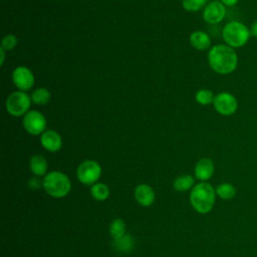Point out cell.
Segmentation results:
<instances>
[{"label":"cell","instance_id":"1","mask_svg":"<svg viewBox=\"0 0 257 257\" xmlns=\"http://www.w3.org/2000/svg\"><path fill=\"white\" fill-rule=\"evenodd\" d=\"M208 62L212 70L219 74H230L237 68L238 55L227 44H217L208 53Z\"/></svg>","mask_w":257,"mask_h":257},{"label":"cell","instance_id":"2","mask_svg":"<svg viewBox=\"0 0 257 257\" xmlns=\"http://www.w3.org/2000/svg\"><path fill=\"white\" fill-rule=\"evenodd\" d=\"M216 191L209 183H200L193 187L190 202L193 208L201 214L209 213L215 204Z\"/></svg>","mask_w":257,"mask_h":257},{"label":"cell","instance_id":"3","mask_svg":"<svg viewBox=\"0 0 257 257\" xmlns=\"http://www.w3.org/2000/svg\"><path fill=\"white\" fill-rule=\"evenodd\" d=\"M222 37L225 44L235 49L243 47L248 42L251 34L250 29L243 22L232 20L223 27Z\"/></svg>","mask_w":257,"mask_h":257},{"label":"cell","instance_id":"4","mask_svg":"<svg viewBox=\"0 0 257 257\" xmlns=\"http://www.w3.org/2000/svg\"><path fill=\"white\" fill-rule=\"evenodd\" d=\"M42 186L46 193L54 198H62L66 196L71 189V184L68 177L61 172L55 171L48 173L44 177Z\"/></svg>","mask_w":257,"mask_h":257},{"label":"cell","instance_id":"5","mask_svg":"<svg viewBox=\"0 0 257 257\" xmlns=\"http://www.w3.org/2000/svg\"><path fill=\"white\" fill-rule=\"evenodd\" d=\"M31 101V97L25 91H14L6 100V109L13 116H20L28 112Z\"/></svg>","mask_w":257,"mask_h":257},{"label":"cell","instance_id":"6","mask_svg":"<svg viewBox=\"0 0 257 257\" xmlns=\"http://www.w3.org/2000/svg\"><path fill=\"white\" fill-rule=\"evenodd\" d=\"M101 175V168L98 163L92 160L82 162L77 168V179L84 185H93Z\"/></svg>","mask_w":257,"mask_h":257},{"label":"cell","instance_id":"7","mask_svg":"<svg viewBox=\"0 0 257 257\" xmlns=\"http://www.w3.org/2000/svg\"><path fill=\"white\" fill-rule=\"evenodd\" d=\"M213 104L216 111L225 116L232 115L238 109L237 98L228 91H222L215 95Z\"/></svg>","mask_w":257,"mask_h":257},{"label":"cell","instance_id":"8","mask_svg":"<svg viewBox=\"0 0 257 257\" xmlns=\"http://www.w3.org/2000/svg\"><path fill=\"white\" fill-rule=\"evenodd\" d=\"M24 128L33 136H37L44 133L46 127V118L38 110H29L23 117Z\"/></svg>","mask_w":257,"mask_h":257},{"label":"cell","instance_id":"9","mask_svg":"<svg viewBox=\"0 0 257 257\" xmlns=\"http://www.w3.org/2000/svg\"><path fill=\"white\" fill-rule=\"evenodd\" d=\"M226 16V6L220 0L209 2L203 11V18L209 24H218Z\"/></svg>","mask_w":257,"mask_h":257},{"label":"cell","instance_id":"10","mask_svg":"<svg viewBox=\"0 0 257 257\" xmlns=\"http://www.w3.org/2000/svg\"><path fill=\"white\" fill-rule=\"evenodd\" d=\"M14 84L21 90L27 91L34 85V75L32 71L25 66H18L12 73Z\"/></svg>","mask_w":257,"mask_h":257},{"label":"cell","instance_id":"11","mask_svg":"<svg viewBox=\"0 0 257 257\" xmlns=\"http://www.w3.org/2000/svg\"><path fill=\"white\" fill-rule=\"evenodd\" d=\"M40 142L42 147L49 152H57L62 146V140L60 135L53 130L45 131L41 135Z\"/></svg>","mask_w":257,"mask_h":257},{"label":"cell","instance_id":"12","mask_svg":"<svg viewBox=\"0 0 257 257\" xmlns=\"http://www.w3.org/2000/svg\"><path fill=\"white\" fill-rule=\"evenodd\" d=\"M214 174V163L209 158H202L195 167V177L200 181H208Z\"/></svg>","mask_w":257,"mask_h":257},{"label":"cell","instance_id":"13","mask_svg":"<svg viewBox=\"0 0 257 257\" xmlns=\"http://www.w3.org/2000/svg\"><path fill=\"white\" fill-rule=\"evenodd\" d=\"M135 198L140 205L149 207L155 201V193L149 185L141 184L135 190Z\"/></svg>","mask_w":257,"mask_h":257},{"label":"cell","instance_id":"14","mask_svg":"<svg viewBox=\"0 0 257 257\" xmlns=\"http://www.w3.org/2000/svg\"><path fill=\"white\" fill-rule=\"evenodd\" d=\"M190 43L197 50L203 51L211 47V38L206 32L197 30L190 35Z\"/></svg>","mask_w":257,"mask_h":257},{"label":"cell","instance_id":"15","mask_svg":"<svg viewBox=\"0 0 257 257\" xmlns=\"http://www.w3.org/2000/svg\"><path fill=\"white\" fill-rule=\"evenodd\" d=\"M30 170L36 176H43L47 172V162L41 155H35L30 159Z\"/></svg>","mask_w":257,"mask_h":257},{"label":"cell","instance_id":"16","mask_svg":"<svg viewBox=\"0 0 257 257\" xmlns=\"http://www.w3.org/2000/svg\"><path fill=\"white\" fill-rule=\"evenodd\" d=\"M113 246L119 252L128 253L133 250L135 246V240L131 235L124 234L118 239H113Z\"/></svg>","mask_w":257,"mask_h":257},{"label":"cell","instance_id":"17","mask_svg":"<svg viewBox=\"0 0 257 257\" xmlns=\"http://www.w3.org/2000/svg\"><path fill=\"white\" fill-rule=\"evenodd\" d=\"M194 185V178L191 175H182L174 181V189L178 192H185Z\"/></svg>","mask_w":257,"mask_h":257},{"label":"cell","instance_id":"18","mask_svg":"<svg viewBox=\"0 0 257 257\" xmlns=\"http://www.w3.org/2000/svg\"><path fill=\"white\" fill-rule=\"evenodd\" d=\"M216 195L223 200H231L236 195V188L230 183H222L216 188Z\"/></svg>","mask_w":257,"mask_h":257},{"label":"cell","instance_id":"19","mask_svg":"<svg viewBox=\"0 0 257 257\" xmlns=\"http://www.w3.org/2000/svg\"><path fill=\"white\" fill-rule=\"evenodd\" d=\"M90 193L93 199H95L96 201H104L109 196V189L105 184L95 183L92 185Z\"/></svg>","mask_w":257,"mask_h":257},{"label":"cell","instance_id":"20","mask_svg":"<svg viewBox=\"0 0 257 257\" xmlns=\"http://www.w3.org/2000/svg\"><path fill=\"white\" fill-rule=\"evenodd\" d=\"M109 232L113 239H118L125 234V224L121 219H115L109 226Z\"/></svg>","mask_w":257,"mask_h":257},{"label":"cell","instance_id":"21","mask_svg":"<svg viewBox=\"0 0 257 257\" xmlns=\"http://www.w3.org/2000/svg\"><path fill=\"white\" fill-rule=\"evenodd\" d=\"M50 99V92L46 88H37L31 94V100L35 104H45Z\"/></svg>","mask_w":257,"mask_h":257},{"label":"cell","instance_id":"22","mask_svg":"<svg viewBox=\"0 0 257 257\" xmlns=\"http://www.w3.org/2000/svg\"><path fill=\"white\" fill-rule=\"evenodd\" d=\"M195 98L198 103L202 105H208L214 102L215 95L210 89H200L197 91Z\"/></svg>","mask_w":257,"mask_h":257},{"label":"cell","instance_id":"23","mask_svg":"<svg viewBox=\"0 0 257 257\" xmlns=\"http://www.w3.org/2000/svg\"><path fill=\"white\" fill-rule=\"evenodd\" d=\"M207 0H182L183 8L187 11L195 12L201 10L207 4Z\"/></svg>","mask_w":257,"mask_h":257},{"label":"cell","instance_id":"24","mask_svg":"<svg viewBox=\"0 0 257 257\" xmlns=\"http://www.w3.org/2000/svg\"><path fill=\"white\" fill-rule=\"evenodd\" d=\"M16 45H17V38L13 34L5 35L1 42V48H3L4 50H7V51L13 49Z\"/></svg>","mask_w":257,"mask_h":257},{"label":"cell","instance_id":"25","mask_svg":"<svg viewBox=\"0 0 257 257\" xmlns=\"http://www.w3.org/2000/svg\"><path fill=\"white\" fill-rule=\"evenodd\" d=\"M28 185H29V187L32 188V189H38V188H40V186H41V182H40L39 179H37V178H31V179L29 180V182H28Z\"/></svg>","mask_w":257,"mask_h":257},{"label":"cell","instance_id":"26","mask_svg":"<svg viewBox=\"0 0 257 257\" xmlns=\"http://www.w3.org/2000/svg\"><path fill=\"white\" fill-rule=\"evenodd\" d=\"M249 29H250V34H251V36L257 38V20H255V21L252 23V25H251V27H250Z\"/></svg>","mask_w":257,"mask_h":257},{"label":"cell","instance_id":"27","mask_svg":"<svg viewBox=\"0 0 257 257\" xmlns=\"http://www.w3.org/2000/svg\"><path fill=\"white\" fill-rule=\"evenodd\" d=\"M226 7H232L238 3L239 0H220Z\"/></svg>","mask_w":257,"mask_h":257},{"label":"cell","instance_id":"28","mask_svg":"<svg viewBox=\"0 0 257 257\" xmlns=\"http://www.w3.org/2000/svg\"><path fill=\"white\" fill-rule=\"evenodd\" d=\"M0 54H1V59H0V64L3 65L4 59H5V50L3 48H0Z\"/></svg>","mask_w":257,"mask_h":257}]
</instances>
